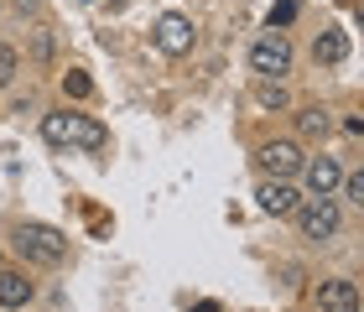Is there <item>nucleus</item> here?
<instances>
[{
  "mask_svg": "<svg viewBox=\"0 0 364 312\" xmlns=\"http://www.w3.org/2000/svg\"><path fill=\"white\" fill-rule=\"evenodd\" d=\"M42 136H47V146H78V151H105L109 146V130L94 114H78V109L42 114Z\"/></svg>",
  "mask_w": 364,
  "mask_h": 312,
  "instance_id": "nucleus-1",
  "label": "nucleus"
},
{
  "mask_svg": "<svg viewBox=\"0 0 364 312\" xmlns=\"http://www.w3.org/2000/svg\"><path fill=\"white\" fill-rule=\"evenodd\" d=\"M11 244H16V255L26 260V266H63V260H68V235H63V229H53V224H16L11 229Z\"/></svg>",
  "mask_w": 364,
  "mask_h": 312,
  "instance_id": "nucleus-2",
  "label": "nucleus"
},
{
  "mask_svg": "<svg viewBox=\"0 0 364 312\" xmlns=\"http://www.w3.org/2000/svg\"><path fill=\"white\" fill-rule=\"evenodd\" d=\"M291 219L302 229V240H318V244L338 240V229H343V213H338L333 198H302V208H296Z\"/></svg>",
  "mask_w": 364,
  "mask_h": 312,
  "instance_id": "nucleus-3",
  "label": "nucleus"
},
{
  "mask_svg": "<svg viewBox=\"0 0 364 312\" xmlns=\"http://www.w3.org/2000/svg\"><path fill=\"white\" fill-rule=\"evenodd\" d=\"M151 42H156V53H167V58H188V53H193V42H198V26H193V16H182V11H167V16H156V26H151Z\"/></svg>",
  "mask_w": 364,
  "mask_h": 312,
  "instance_id": "nucleus-4",
  "label": "nucleus"
},
{
  "mask_svg": "<svg viewBox=\"0 0 364 312\" xmlns=\"http://www.w3.org/2000/svg\"><path fill=\"white\" fill-rule=\"evenodd\" d=\"M250 68H255L260 78H276V84L291 73V42H287V31H266V37H255Z\"/></svg>",
  "mask_w": 364,
  "mask_h": 312,
  "instance_id": "nucleus-5",
  "label": "nucleus"
},
{
  "mask_svg": "<svg viewBox=\"0 0 364 312\" xmlns=\"http://www.w3.org/2000/svg\"><path fill=\"white\" fill-rule=\"evenodd\" d=\"M255 161H260V172H266V177H281V183H291V177L296 172H302V146H296V141H266V146H260V151H255Z\"/></svg>",
  "mask_w": 364,
  "mask_h": 312,
  "instance_id": "nucleus-6",
  "label": "nucleus"
},
{
  "mask_svg": "<svg viewBox=\"0 0 364 312\" xmlns=\"http://www.w3.org/2000/svg\"><path fill=\"white\" fill-rule=\"evenodd\" d=\"M302 183H307L312 198H333L343 188V172H338L333 156H312V161H302Z\"/></svg>",
  "mask_w": 364,
  "mask_h": 312,
  "instance_id": "nucleus-7",
  "label": "nucleus"
},
{
  "mask_svg": "<svg viewBox=\"0 0 364 312\" xmlns=\"http://www.w3.org/2000/svg\"><path fill=\"white\" fill-rule=\"evenodd\" d=\"M255 198H260V208H266L271 219H291V213L302 208V193H296L291 183H281V177H266Z\"/></svg>",
  "mask_w": 364,
  "mask_h": 312,
  "instance_id": "nucleus-8",
  "label": "nucleus"
},
{
  "mask_svg": "<svg viewBox=\"0 0 364 312\" xmlns=\"http://www.w3.org/2000/svg\"><path fill=\"white\" fill-rule=\"evenodd\" d=\"M343 58H349V31H343V26H323L318 42H312V63H323V68H338Z\"/></svg>",
  "mask_w": 364,
  "mask_h": 312,
  "instance_id": "nucleus-9",
  "label": "nucleus"
},
{
  "mask_svg": "<svg viewBox=\"0 0 364 312\" xmlns=\"http://www.w3.org/2000/svg\"><path fill=\"white\" fill-rule=\"evenodd\" d=\"M318 307L323 312H359V286L343 281V276H333V281L318 286Z\"/></svg>",
  "mask_w": 364,
  "mask_h": 312,
  "instance_id": "nucleus-10",
  "label": "nucleus"
},
{
  "mask_svg": "<svg viewBox=\"0 0 364 312\" xmlns=\"http://www.w3.org/2000/svg\"><path fill=\"white\" fill-rule=\"evenodd\" d=\"M31 297H37V286L26 281V271H0V307H6V312L26 307Z\"/></svg>",
  "mask_w": 364,
  "mask_h": 312,
  "instance_id": "nucleus-11",
  "label": "nucleus"
},
{
  "mask_svg": "<svg viewBox=\"0 0 364 312\" xmlns=\"http://www.w3.org/2000/svg\"><path fill=\"white\" fill-rule=\"evenodd\" d=\"M296 130H302V136H307V141H323V136H328V130H333V114H328L323 104H307L302 114H296Z\"/></svg>",
  "mask_w": 364,
  "mask_h": 312,
  "instance_id": "nucleus-12",
  "label": "nucleus"
},
{
  "mask_svg": "<svg viewBox=\"0 0 364 312\" xmlns=\"http://www.w3.org/2000/svg\"><path fill=\"white\" fill-rule=\"evenodd\" d=\"M63 94H68V99H89V94H94V78H89L84 68H68V73H63Z\"/></svg>",
  "mask_w": 364,
  "mask_h": 312,
  "instance_id": "nucleus-13",
  "label": "nucleus"
},
{
  "mask_svg": "<svg viewBox=\"0 0 364 312\" xmlns=\"http://www.w3.org/2000/svg\"><path fill=\"white\" fill-rule=\"evenodd\" d=\"M16 73H21V53H16V47H0V89H11Z\"/></svg>",
  "mask_w": 364,
  "mask_h": 312,
  "instance_id": "nucleus-14",
  "label": "nucleus"
},
{
  "mask_svg": "<svg viewBox=\"0 0 364 312\" xmlns=\"http://www.w3.org/2000/svg\"><path fill=\"white\" fill-rule=\"evenodd\" d=\"M296 11H302V0H276V6H271V31L291 26V21H296Z\"/></svg>",
  "mask_w": 364,
  "mask_h": 312,
  "instance_id": "nucleus-15",
  "label": "nucleus"
},
{
  "mask_svg": "<svg viewBox=\"0 0 364 312\" xmlns=\"http://www.w3.org/2000/svg\"><path fill=\"white\" fill-rule=\"evenodd\" d=\"M255 99L266 104V109H287V104H291V99H287V89H281V84H271V78L255 89Z\"/></svg>",
  "mask_w": 364,
  "mask_h": 312,
  "instance_id": "nucleus-16",
  "label": "nucleus"
},
{
  "mask_svg": "<svg viewBox=\"0 0 364 312\" xmlns=\"http://www.w3.org/2000/svg\"><path fill=\"white\" fill-rule=\"evenodd\" d=\"M343 193H349V203H359V208H364V167L343 177Z\"/></svg>",
  "mask_w": 364,
  "mask_h": 312,
  "instance_id": "nucleus-17",
  "label": "nucleus"
},
{
  "mask_svg": "<svg viewBox=\"0 0 364 312\" xmlns=\"http://www.w3.org/2000/svg\"><path fill=\"white\" fill-rule=\"evenodd\" d=\"M193 312H219V302H198Z\"/></svg>",
  "mask_w": 364,
  "mask_h": 312,
  "instance_id": "nucleus-18",
  "label": "nucleus"
}]
</instances>
